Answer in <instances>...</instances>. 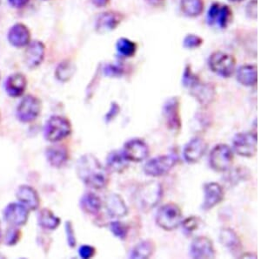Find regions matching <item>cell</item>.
<instances>
[{
    "instance_id": "cell-49",
    "label": "cell",
    "mask_w": 261,
    "mask_h": 259,
    "mask_svg": "<svg viewBox=\"0 0 261 259\" xmlns=\"http://www.w3.org/2000/svg\"><path fill=\"white\" fill-rule=\"evenodd\" d=\"M2 233H1V230H0V244H1V242H2Z\"/></svg>"
},
{
    "instance_id": "cell-7",
    "label": "cell",
    "mask_w": 261,
    "mask_h": 259,
    "mask_svg": "<svg viewBox=\"0 0 261 259\" xmlns=\"http://www.w3.org/2000/svg\"><path fill=\"white\" fill-rule=\"evenodd\" d=\"M232 149L242 157L254 156L258 151V135L254 132H241L232 139Z\"/></svg>"
},
{
    "instance_id": "cell-6",
    "label": "cell",
    "mask_w": 261,
    "mask_h": 259,
    "mask_svg": "<svg viewBox=\"0 0 261 259\" xmlns=\"http://www.w3.org/2000/svg\"><path fill=\"white\" fill-rule=\"evenodd\" d=\"M178 162V156L175 154L160 155L151 158L144 165V172L146 176L160 177L166 176Z\"/></svg>"
},
{
    "instance_id": "cell-38",
    "label": "cell",
    "mask_w": 261,
    "mask_h": 259,
    "mask_svg": "<svg viewBox=\"0 0 261 259\" xmlns=\"http://www.w3.org/2000/svg\"><path fill=\"white\" fill-rule=\"evenodd\" d=\"M65 229L66 241H67L69 247H76L77 239H76V234H75L74 227L71 221H67L65 223Z\"/></svg>"
},
{
    "instance_id": "cell-24",
    "label": "cell",
    "mask_w": 261,
    "mask_h": 259,
    "mask_svg": "<svg viewBox=\"0 0 261 259\" xmlns=\"http://www.w3.org/2000/svg\"><path fill=\"white\" fill-rule=\"evenodd\" d=\"M102 201L100 197L93 192H86L84 194L80 201L81 208L86 214L90 216H97L102 208Z\"/></svg>"
},
{
    "instance_id": "cell-20",
    "label": "cell",
    "mask_w": 261,
    "mask_h": 259,
    "mask_svg": "<svg viewBox=\"0 0 261 259\" xmlns=\"http://www.w3.org/2000/svg\"><path fill=\"white\" fill-rule=\"evenodd\" d=\"M105 207L110 218H121L128 214V208L125 204V200L118 194H110L106 198Z\"/></svg>"
},
{
    "instance_id": "cell-10",
    "label": "cell",
    "mask_w": 261,
    "mask_h": 259,
    "mask_svg": "<svg viewBox=\"0 0 261 259\" xmlns=\"http://www.w3.org/2000/svg\"><path fill=\"white\" fill-rule=\"evenodd\" d=\"M187 88L189 90L191 96L194 97L203 107L211 105L216 97L215 86L213 84L203 82L199 78L191 83Z\"/></svg>"
},
{
    "instance_id": "cell-37",
    "label": "cell",
    "mask_w": 261,
    "mask_h": 259,
    "mask_svg": "<svg viewBox=\"0 0 261 259\" xmlns=\"http://www.w3.org/2000/svg\"><path fill=\"white\" fill-rule=\"evenodd\" d=\"M204 40L201 37L196 34H187L183 40V46L187 49H196L203 45Z\"/></svg>"
},
{
    "instance_id": "cell-45",
    "label": "cell",
    "mask_w": 261,
    "mask_h": 259,
    "mask_svg": "<svg viewBox=\"0 0 261 259\" xmlns=\"http://www.w3.org/2000/svg\"><path fill=\"white\" fill-rule=\"evenodd\" d=\"M148 2L149 5L154 7H161L165 6V4L167 2V0H146Z\"/></svg>"
},
{
    "instance_id": "cell-4",
    "label": "cell",
    "mask_w": 261,
    "mask_h": 259,
    "mask_svg": "<svg viewBox=\"0 0 261 259\" xmlns=\"http://www.w3.org/2000/svg\"><path fill=\"white\" fill-rule=\"evenodd\" d=\"M156 224L166 231H172L178 228L182 221V211L178 204L168 203L161 206L156 214Z\"/></svg>"
},
{
    "instance_id": "cell-48",
    "label": "cell",
    "mask_w": 261,
    "mask_h": 259,
    "mask_svg": "<svg viewBox=\"0 0 261 259\" xmlns=\"http://www.w3.org/2000/svg\"><path fill=\"white\" fill-rule=\"evenodd\" d=\"M229 1H231V2H234V3H238V2H241V1H243V0H229Z\"/></svg>"
},
{
    "instance_id": "cell-21",
    "label": "cell",
    "mask_w": 261,
    "mask_h": 259,
    "mask_svg": "<svg viewBox=\"0 0 261 259\" xmlns=\"http://www.w3.org/2000/svg\"><path fill=\"white\" fill-rule=\"evenodd\" d=\"M45 58V45L40 41H33L28 45L24 53V61L28 67L35 68Z\"/></svg>"
},
{
    "instance_id": "cell-18",
    "label": "cell",
    "mask_w": 261,
    "mask_h": 259,
    "mask_svg": "<svg viewBox=\"0 0 261 259\" xmlns=\"http://www.w3.org/2000/svg\"><path fill=\"white\" fill-rule=\"evenodd\" d=\"M18 202L25 206L29 210H36L40 205L39 193L29 185H21L16 192Z\"/></svg>"
},
{
    "instance_id": "cell-27",
    "label": "cell",
    "mask_w": 261,
    "mask_h": 259,
    "mask_svg": "<svg viewBox=\"0 0 261 259\" xmlns=\"http://www.w3.org/2000/svg\"><path fill=\"white\" fill-rule=\"evenodd\" d=\"M127 159L122 152V150H113L109 153L107 157V170L114 173H123L127 169Z\"/></svg>"
},
{
    "instance_id": "cell-33",
    "label": "cell",
    "mask_w": 261,
    "mask_h": 259,
    "mask_svg": "<svg viewBox=\"0 0 261 259\" xmlns=\"http://www.w3.org/2000/svg\"><path fill=\"white\" fill-rule=\"evenodd\" d=\"M231 19H232V10L230 8V6L226 5L220 6L216 24L220 28H226L231 23Z\"/></svg>"
},
{
    "instance_id": "cell-2",
    "label": "cell",
    "mask_w": 261,
    "mask_h": 259,
    "mask_svg": "<svg viewBox=\"0 0 261 259\" xmlns=\"http://www.w3.org/2000/svg\"><path fill=\"white\" fill-rule=\"evenodd\" d=\"M163 197V189L160 182H146L140 185L134 194L138 208L143 212H148L158 205Z\"/></svg>"
},
{
    "instance_id": "cell-19",
    "label": "cell",
    "mask_w": 261,
    "mask_h": 259,
    "mask_svg": "<svg viewBox=\"0 0 261 259\" xmlns=\"http://www.w3.org/2000/svg\"><path fill=\"white\" fill-rule=\"evenodd\" d=\"M45 157L51 167L60 169L68 161V149L61 144L48 147L45 150Z\"/></svg>"
},
{
    "instance_id": "cell-44",
    "label": "cell",
    "mask_w": 261,
    "mask_h": 259,
    "mask_svg": "<svg viewBox=\"0 0 261 259\" xmlns=\"http://www.w3.org/2000/svg\"><path fill=\"white\" fill-rule=\"evenodd\" d=\"M30 0H9V3L11 6L15 7V8H22L27 6L29 3Z\"/></svg>"
},
{
    "instance_id": "cell-13",
    "label": "cell",
    "mask_w": 261,
    "mask_h": 259,
    "mask_svg": "<svg viewBox=\"0 0 261 259\" xmlns=\"http://www.w3.org/2000/svg\"><path fill=\"white\" fill-rule=\"evenodd\" d=\"M29 213L30 210L22 203H9L4 210V219L11 226H24L29 218Z\"/></svg>"
},
{
    "instance_id": "cell-15",
    "label": "cell",
    "mask_w": 261,
    "mask_h": 259,
    "mask_svg": "<svg viewBox=\"0 0 261 259\" xmlns=\"http://www.w3.org/2000/svg\"><path fill=\"white\" fill-rule=\"evenodd\" d=\"M225 197L222 186L218 182H208L204 185V201L202 203L203 210H210L219 205Z\"/></svg>"
},
{
    "instance_id": "cell-5",
    "label": "cell",
    "mask_w": 261,
    "mask_h": 259,
    "mask_svg": "<svg viewBox=\"0 0 261 259\" xmlns=\"http://www.w3.org/2000/svg\"><path fill=\"white\" fill-rule=\"evenodd\" d=\"M208 66L214 74L222 78L231 77L236 67V60L231 54L214 52L208 59Z\"/></svg>"
},
{
    "instance_id": "cell-46",
    "label": "cell",
    "mask_w": 261,
    "mask_h": 259,
    "mask_svg": "<svg viewBox=\"0 0 261 259\" xmlns=\"http://www.w3.org/2000/svg\"><path fill=\"white\" fill-rule=\"evenodd\" d=\"M92 2L97 7H105L110 3V0H92Z\"/></svg>"
},
{
    "instance_id": "cell-26",
    "label": "cell",
    "mask_w": 261,
    "mask_h": 259,
    "mask_svg": "<svg viewBox=\"0 0 261 259\" xmlns=\"http://www.w3.org/2000/svg\"><path fill=\"white\" fill-rule=\"evenodd\" d=\"M220 242L223 246L231 250L232 253H239L241 250L240 237L231 228H222L220 231Z\"/></svg>"
},
{
    "instance_id": "cell-22",
    "label": "cell",
    "mask_w": 261,
    "mask_h": 259,
    "mask_svg": "<svg viewBox=\"0 0 261 259\" xmlns=\"http://www.w3.org/2000/svg\"><path fill=\"white\" fill-rule=\"evenodd\" d=\"M8 41L16 48H23L30 44L31 33L24 24H16L8 32Z\"/></svg>"
},
{
    "instance_id": "cell-36",
    "label": "cell",
    "mask_w": 261,
    "mask_h": 259,
    "mask_svg": "<svg viewBox=\"0 0 261 259\" xmlns=\"http://www.w3.org/2000/svg\"><path fill=\"white\" fill-rule=\"evenodd\" d=\"M111 232L115 236L117 239L120 240H125L128 235V227L124 223L119 221H113L111 222L109 225Z\"/></svg>"
},
{
    "instance_id": "cell-16",
    "label": "cell",
    "mask_w": 261,
    "mask_h": 259,
    "mask_svg": "<svg viewBox=\"0 0 261 259\" xmlns=\"http://www.w3.org/2000/svg\"><path fill=\"white\" fill-rule=\"evenodd\" d=\"M207 143L203 138L195 137L186 144L183 149V157L187 163H196L207 150Z\"/></svg>"
},
{
    "instance_id": "cell-9",
    "label": "cell",
    "mask_w": 261,
    "mask_h": 259,
    "mask_svg": "<svg viewBox=\"0 0 261 259\" xmlns=\"http://www.w3.org/2000/svg\"><path fill=\"white\" fill-rule=\"evenodd\" d=\"M42 104L39 98L27 96L19 102L16 114L18 121L23 123H31L39 118L41 113Z\"/></svg>"
},
{
    "instance_id": "cell-29",
    "label": "cell",
    "mask_w": 261,
    "mask_h": 259,
    "mask_svg": "<svg viewBox=\"0 0 261 259\" xmlns=\"http://www.w3.org/2000/svg\"><path fill=\"white\" fill-rule=\"evenodd\" d=\"M38 223L42 229L54 230L61 224V219L49 208H42L38 216Z\"/></svg>"
},
{
    "instance_id": "cell-12",
    "label": "cell",
    "mask_w": 261,
    "mask_h": 259,
    "mask_svg": "<svg viewBox=\"0 0 261 259\" xmlns=\"http://www.w3.org/2000/svg\"><path fill=\"white\" fill-rule=\"evenodd\" d=\"M122 152L128 161L140 162L148 157L149 147L142 139L134 138L125 143Z\"/></svg>"
},
{
    "instance_id": "cell-30",
    "label": "cell",
    "mask_w": 261,
    "mask_h": 259,
    "mask_svg": "<svg viewBox=\"0 0 261 259\" xmlns=\"http://www.w3.org/2000/svg\"><path fill=\"white\" fill-rule=\"evenodd\" d=\"M205 9L204 0H181L180 10L182 13L189 18H196L201 15Z\"/></svg>"
},
{
    "instance_id": "cell-8",
    "label": "cell",
    "mask_w": 261,
    "mask_h": 259,
    "mask_svg": "<svg viewBox=\"0 0 261 259\" xmlns=\"http://www.w3.org/2000/svg\"><path fill=\"white\" fill-rule=\"evenodd\" d=\"M233 162V151L226 144H218L209 155L210 167L216 172H226Z\"/></svg>"
},
{
    "instance_id": "cell-25",
    "label": "cell",
    "mask_w": 261,
    "mask_h": 259,
    "mask_svg": "<svg viewBox=\"0 0 261 259\" xmlns=\"http://www.w3.org/2000/svg\"><path fill=\"white\" fill-rule=\"evenodd\" d=\"M236 79L242 86H255L258 82V67L255 65L241 66L237 70Z\"/></svg>"
},
{
    "instance_id": "cell-3",
    "label": "cell",
    "mask_w": 261,
    "mask_h": 259,
    "mask_svg": "<svg viewBox=\"0 0 261 259\" xmlns=\"http://www.w3.org/2000/svg\"><path fill=\"white\" fill-rule=\"evenodd\" d=\"M72 128L67 118L60 115H54L49 118L44 128L45 140L50 143H59L71 134Z\"/></svg>"
},
{
    "instance_id": "cell-42",
    "label": "cell",
    "mask_w": 261,
    "mask_h": 259,
    "mask_svg": "<svg viewBox=\"0 0 261 259\" xmlns=\"http://www.w3.org/2000/svg\"><path fill=\"white\" fill-rule=\"evenodd\" d=\"M119 112H120V107H119V104L116 103V102H113L111 105L110 109L107 112L106 116H105V121L107 123H109V122L115 119Z\"/></svg>"
},
{
    "instance_id": "cell-11",
    "label": "cell",
    "mask_w": 261,
    "mask_h": 259,
    "mask_svg": "<svg viewBox=\"0 0 261 259\" xmlns=\"http://www.w3.org/2000/svg\"><path fill=\"white\" fill-rule=\"evenodd\" d=\"M163 116L170 130L178 132L180 130V101L178 97H171L163 106Z\"/></svg>"
},
{
    "instance_id": "cell-17",
    "label": "cell",
    "mask_w": 261,
    "mask_h": 259,
    "mask_svg": "<svg viewBox=\"0 0 261 259\" xmlns=\"http://www.w3.org/2000/svg\"><path fill=\"white\" fill-rule=\"evenodd\" d=\"M124 19V15L120 12H103L98 16L95 25V30L99 34H106L115 30Z\"/></svg>"
},
{
    "instance_id": "cell-41",
    "label": "cell",
    "mask_w": 261,
    "mask_h": 259,
    "mask_svg": "<svg viewBox=\"0 0 261 259\" xmlns=\"http://www.w3.org/2000/svg\"><path fill=\"white\" fill-rule=\"evenodd\" d=\"M246 16L252 19L258 18V0H251L246 7Z\"/></svg>"
},
{
    "instance_id": "cell-40",
    "label": "cell",
    "mask_w": 261,
    "mask_h": 259,
    "mask_svg": "<svg viewBox=\"0 0 261 259\" xmlns=\"http://www.w3.org/2000/svg\"><path fill=\"white\" fill-rule=\"evenodd\" d=\"M96 249L92 245L88 244H83L81 247L79 248V255L81 258L89 259L92 258L95 256Z\"/></svg>"
},
{
    "instance_id": "cell-50",
    "label": "cell",
    "mask_w": 261,
    "mask_h": 259,
    "mask_svg": "<svg viewBox=\"0 0 261 259\" xmlns=\"http://www.w3.org/2000/svg\"><path fill=\"white\" fill-rule=\"evenodd\" d=\"M0 2H1V0H0Z\"/></svg>"
},
{
    "instance_id": "cell-32",
    "label": "cell",
    "mask_w": 261,
    "mask_h": 259,
    "mask_svg": "<svg viewBox=\"0 0 261 259\" xmlns=\"http://www.w3.org/2000/svg\"><path fill=\"white\" fill-rule=\"evenodd\" d=\"M116 49L121 56L130 58L136 54L138 45L135 42L127 38H120L117 41Z\"/></svg>"
},
{
    "instance_id": "cell-35",
    "label": "cell",
    "mask_w": 261,
    "mask_h": 259,
    "mask_svg": "<svg viewBox=\"0 0 261 259\" xmlns=\"http://www.w3.org/2000/svg\"><path fill=\"white\" fill-rule=\"evenodd\" d=\"M180 224L182 225V228L184 229L185 233L191 235L199 229V225L201 224V220H200V218L196 216H191L184 220L181 221Z\"/></svg>"
},
{
    "instance_id": "cell-14",
    "label": "cell",
    "mask_w": 261,
    "mask_h": 259,
    "mask_svg": "<svg viewBox=\"0 0 261 259\" xmlns=\"http://www.w3.org/2000/svg\"><path fill=\"white\" fill-rule=\"evenodd\" d=\"M189 254L195 259L214 258L216 252L214 242L207 237H198L191 243Z\"/></svg>"
},
{
    "instance_id": "cell-31",
    "label": "cell",
    "mask_w": 261,
    "mask_h": 259,
    "mask_svg": "<svg viewBox=\"0 0 261 259\" xmlns=\"http://www.w3.org/2000/svg\"><path fill=\"white\" fill-rule=\"evenodd\" d=\"M76 67L74 64L70 60H64L58 66L55 72V75L59 81L61 82H67L74 75Z\"/></svg>"
},
{
    "instance_id": "cell-23",
    "label": "cell",
    "mask_w": 261,
    "mask_h": 259,
    "mask_svg": "<svg viewBox=\"0 0 261 259\" xmlns=\"http://www.w3.org/2000/svg\"><path fill=\"white\" fill-rule=\"evenodd\" d=\"M27 80L22 74H13L7 78L5 85L6 92L12 98H17L23 96L27 89Z\"/></svg>"
},
{
    "instance_id": "cell-47",
    "label": "cell",
    "mask_w": 261,
    "mask_h": 259,
    "mask_svg": "<svg viewBox=\"0 0 261 259\" xmlns=\"http://www.w3.org/2000/svg\"><path fill=\"white\" fill-rule=\"evenodd\" d=\"M247 256H248V255H247V254H244V255H242V256H241V257H247ZM253 256H254L255 258H257V256H256V255H254V256H253V255H251V256H249V258H252Z\"/></svg>"
},
{
    "instance_id": "cell-1",
    "label": "cell",
    "mask_w": 261,
    "mask_h": 259,
    "mask_svg": "<svg viewBox=\"0 0 261 259\" xmlns=\"http://www.w3.org/2000/svg\"><path fill=\"white\" fill-rule=\"evenodd\" d=\"M76 172L84 184L93 190H103L109 182L108 170L92 154H86L77 160Z\"/></svg>"
},
{
    "instance_id": "cell-28",
    "label": "cell",
    "mask_w": 261,
    "mask_h": 259,
    "mask_svg": "<svg viewBox=\"0 0 261 259\" xmlns=\"http://www.w3.org/2000/svg\"><path fill=\"white\" fill-rule=\"evenodd\" d=\"M156 250L154 242L151 239H146L137 244L130 250V258H150Z\"/></svg>"
},
{
    "instance_id": "cell-39",
    "label": "cell",
    "mask_w": 261,
    "mask_h": 259,
    "mask_svg": "<svg viewBox=\"0 0 261 259\" xmlns=\"http://www.w3.org/2000/svg\"><path fill=\"white\" fill-rule=\"evenodd\" d=\"M220 5L219 3H214L210 6L208 10L207 15H206V20L210 27H213L216 24L217 18L219 15L220 12Z\"/></svg>"
},
{
    "instance_id": "cell-34",
    "label": "cell",
    "mask_w": 261,
    "mask_h": 259,
    "mask_svg": "<svg viewBox=\"0 0 261 259\" xmlns=\"http://www.w3.org/2000/svg\"><path fill=\"white\" fill-rule=\"evenodd\" d=\"M22 237V231L19 227L11 226V228L6 230L4 241L7 246H13L18 244Z\"/></svg>"
},
{
    "instance_id": "cell-43",
    "label": "cell",
    "mask_w": 261,
    "mask_h": 259,
    "mask_svg": "<svg viewBox=\"0 0 261 259\" xmlns=\"http://www.w3.org/2000/svg\"><path fill=\"white\" fill-rule=\"evenodd\" d=\"M105 74L108 75V76H119L121 75L123 73V69L119 66H116V65H107L106 68L104 69Z\"/></svg>"
}]
</instances>
